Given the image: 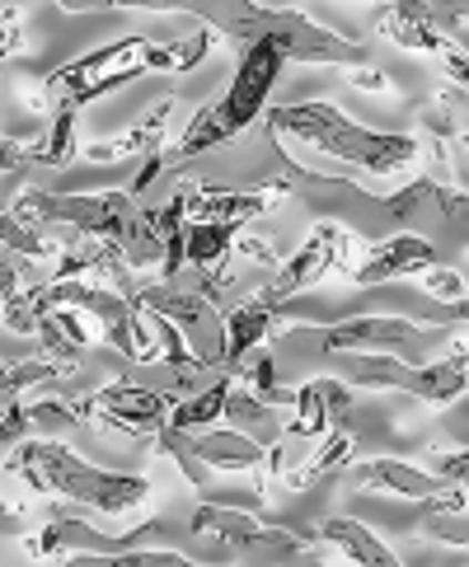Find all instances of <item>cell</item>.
Returning a JSON list of instances; mask_svg holds the SVG:
<instances>
[{
  "label": "cell",
  "instance_id": "cell-19",
  "mask_svg": "<svg viewBox=\"0 0 469 567\" xmlns=\"http://www.w3.org/2000/svg\"><path fill=\"white\" fill-rule=\"evenodd\" d=\"M193 451L212 474L263 470V441L249 436V432H239V427H207L202 436H193Z\"/></svg>",
  "mask_w": 469,
  "mask_h": 567
},
{
  "label": "cell",
  "instance_id": "cell-13",
  "mask_svg": "<svg viewBox=\"0 0 469 567\" xmlns=\"http://www.w3.org/2000/svg\"><path fill=\"white\" fill-rule=\"evenodd\" d=\"M353 409V384H343L338 375H315V380H305L300 390L292 394V422L282 427V436H292V441H315L329 432V422L343 417Z\"/></svg>",
  "mask_w": 469,
  "mask_h": 567
},
{
  "label": "cell",
  "instance_id": "cell-12",
  "mask_svg": "<svg viewBox=\"0 0 469 567\" xmlns=\"http://www.w3.org/2000/svg\"><path fill=\"white\" fill-rule=\"evenodd\" d=\"M437 262V245L422 235H390L371 245L357 262H348V272L357 287H385V281H399V277H418Z\"/></svg>",
  "mask_w": 469,
  "mask_h": 567
},
{
  "label": "cell",
  "instance_id": "cell-1",
  "mask_svg": "<svg viewBox=\"0 0 469 567\" xmlns=\"http://www.w3.org/2000/svg\"><path fill=\"white\" fill-rule=\"evenodd\" d=\"M263 123H268L273 141H296V146H310L329 159H343L353 169H366L376 178H399L418 165L422 146L404 132H376L353 123L348 113L329 99H310V104H282V109H263Z\"/></svg>",
  "mask_w": 469,
  "mask_h": 567
},
{
  "label": "cell",
  "instance_id": "cell-34",
  "mask_svg": "<svg viewBox=\"0 0 469 567\" xmlns=\"http://www.w3.org/2000/svg\"><path fill=\"white\" fill-rule=\"evenodd\" d=\"M19 43H24V10L10 6V10H0V62L14 56Z\"/></svg>",
  "mask_w": 469,
  "mask_h": 567
},
{
  "label": "cell",
  "instance_id": "cell-8",
  "mask_svg": "<svg viewBox=\"0 0 469 567\" xmlns=\"http://www.w3.org/2000/svg\"><path fill=\"white\" fill-rule=\"evenodd\" d=\"M353 262V235L343 230V226H329V220H319V226L310 230V239L287 258V262H277V272L273 281L258 291V300H268V306L277 310H287L292 306V296L300 291H310L315 281H324L329 272H343Z\"/></svg>",
  "mask_w": 469,
  "mask_h": 567
},
{
  "label": "cell",
  "instance_id": "cell-9",
  "mask_svg": "<svg viewBox=\"0 0 469 567\" xmlns=\"http://www.w3.org/2000/svg\"><path fill=\"white\" fill-rule=\"evenodd\" d=\"M188 530L193 535H212L221 544H235V549H273V554H305L310 539L296 535V530H282V525H268L249 512H235V506H216V502H202L197 512L188 516Z\"/></svg>",
  "mask_w": 469,
  "mask_h": 567
},
{
  "label": "cell",
  "instance_id": "cell-28",
  "mask_svg": "<svg viewBox=\"0 0 469 567\" xmlns=\"http://www.w3.org/2000/svg\"><path fill=\"white\" fill-rule=\"evenodd\" d=\"M244 361H249L244 380H249V394H254V399H263L268 409H277V403H292V390H287V384H277V367H273L268 352L258 348V352H249Z\"/></svg>",
  "mask_w": 469,
  "mask_h": 567
},
{
  "label": "cell",
  "instance_id": "cell-23",
  "mask_svg": "<svg viewBox=\"0 0 469 567\" xmlns=\"http://www.w3.org/2000/svg\"><path fill=\"white\" fill-rule=\"evenodd\" d=\"M216 43V33L207 24H197L193 33H183V38H165V43H155L151 38V56H146V71H193L207 62V52Z\"/></svg>",
  "mask_w": 469,
  "mask_h": 567
},
{
  "label": "cell",
  "instance_id": "cell-14",
  "mask_svg": "<svg viewBox=\"0 0 469 567\" xmlns=\"http://www.w3.org/2000/svg\"><path fill=\"white\" fill-rule=\"evenodd\" d=\"M287 319V310H277L268 306V300H239V306L231 315H221V371H235L244 367V357L258 352L263 342L273 338V329Z\"/></svg>",
  "mask_w": 469,
  "mask_h": 567
},
{
  "label": "cell",
  "instance_id": "cell-2",
  "mask_svg": "<svg viewBox=\"0 0 469 567\" xmlns=\"http://www.w3.org/2000/svg\"><path fill=\"white\" fill-rule=\"evenodd\" d=\"M10 216L29 230L43 226H71L85 239H109V245L122 249L128 268H141V262H160L165 245L151 226V212L128 193H48V188H24L10 202Z\"/></svg>",
  "mask_w": 469,
  "mask_h": 567
},
{
  "label": "cell",
  "instance_id": "cell-24",
  "mask_svg": "<svg viewBox=\"0 0 469 567\" xmlns=\"http://www.w3.org/2000/svg\"><path fill=\"white\" fill-rule=\"evenodd\" d=\"M48 567H216V563H197L170 549H118V554H67V558H52Z\"/></svg>",
  "mask_w": 469,
  "mask_h": 567
},
{
  "label": "cell",
  "instance_id": "cell-3",
  "mask_svg": "<svg viewBox=\"0 0 469 567\" xmlns=\"http://www.w3.org/2000/svg\"><path fill=\"white\" fill-rule=\"evenodd\" d=\"M6 470L33 493L94 506V512H104V516H128L136 506H146V497H151V483L141 474L99 470V464L80 460L71 445H61L52 436H19Z\"/></svg>",
  "mask_w": 469,
  "mask_h": 567
},
{
  "label": "cell",
  "instance_id": "cell-15",
  "mask_svg": "<svg viewBox=\"0 0 469 567\" xmlns=\"http://www.w3.org/2000/svg\"><path fill=\"white\" fill-rule=\"evenodd\" d=\"M353 478L366 493H385V497H404V502H432L437 493L451 488V483H441L437 474H427V470H418V464L395 460V455L361 460L353 470Z\"/></svg>",
  "mask_w": 469,
  "mask_h": 567
},
{
  "label": "cell",
  "instance_id": "cell-37",
  "mask_svg": "<svg viewBox=\"0 0 469 567\" xmlns=\"http://www.w3.org/2000/svg\"><path fill=\"white\" fill-rule=\"evenodd\" d=\"M19 281H24V268H19L14 258H0V306L19 291Z\"/></svg>",
  "mask_w": 469,
  "mask_h": 567
},
{
  "label": "cell",
  "instance_id": "cell-33",
  "mask_svg": "<svg viewBox=\"0 0 469 567\" xmlns=\"http://www.w3.org/2000/svg\"><path fill=\"white\" fill-rule=\"evenodd\" d=\"M422 535L427 539H451L456 549H465V512H446L441 516V506H432V516L422 520Z\"/></svg>",
  "mask_w": 469,
  "mask_h": 567
},
{
  "label": "cell",
  "instance_id": "cell-18",
  "mask_svg": "<svg viewBox=\"0 0 469 567\" xmlns=\"http://www.w3.org/2000/svg\"><path fill=\"white\" fill-rule=\"evenodd\" d=\"M315 539L319 544H329L334 554H343L353 567H404L395 554H390V544H385L371 525H361L353 516H324L315 525Z\"/></svg>",
  "mask_w": 469,
  "mask_h": 567
},
{
  "label": "cell",
  "instance_id": "cell-25",
  "mask_svg": "<svg viewBox=\"0 0 469 567\" xmlns=\"http://www.w3.org/2000/svg\"><path fill=\"white\" fill-rule=\"evenodd\" d=\"M75 117H80V109H71V104H52V123H48L43 141H38V146H29L33 165L67 169L71 159L80 155V141H75Z\"/></svg>",
  "mask_w": 469,
  "mask_h": 567
},
{
  "label": "cell",
  "instance_id": "cell-6",
  "mask_svg": "<svg viewBox=\"0 0 469 567\" xmlns=\"http://www.w3.org/2000/svg\"><path fill=\"white\" fill-rule=\"evenodd\" d=\"M170 409H174V394L151 390V384H141V380H113L104 390L71 403L75 422H90V427H104V432L132 436V441L155 436L170 422Z\"/></svg>",
  "mask_w": 469,
  "mask_h": 567
},
{
  "label": "cell",
  "instance_id": "cell-16",
  "mask_svg": "<svg viewBox=\"0 0 469 567\" xmlns=\"http://www.w3.org/2000/svg\"><path fill=\"white\" fill-rule=\"evenodd\" d=\"M277 193L287 188H249V193H235V188H188V220H216V226H244V220L263 216L277 202Z\"/></svg>",
  "mask_w": 469,
  "mask_h": 567
},
{
  "label": "cell",
  "instance_id": "cell-36",
  "mask_svg": "<svg viewBox=\"0 0 469 567\" xmlns=\"http://www.w3.org/2000/svg\"><path fill=\"white\" fill-rule=\"evenodd\" d=\"M465 474H469V460H465V451L437 455V478H441V483H451V488H465Z\"/></svg>",
  "mask_w": 469,
  "mask_h": 567
},
{
  "label": "cell",
  "instance_id": "cell-17",
  "mask_svg": "<svg viewBox=\"0 0 469 567\" xmlns=\"http://www.w3.org/2000/svg\"><path fill=\"white\" fill-rule=\"evenodd\" d=\"M170 113H174V99H160V104L141 117L136 127H128L122 136L113 141H94V146H80V155L90 159V165H118V159H132V155H155L165 151V132H170Z\"/></svg>",
  "mask_w": 469,
  "mask_h": 567
},
{
  "label": "cell",
  "instance_id": "cell-7",
  "mask_svg": "<svg viewBox=\"0 0 469 567\" xmlns=\"http://www.w3.org/2000/svg\"><path fill=\"white\" fill-rule=\"evenodd\" d=\"M376 33L409 52L441 56L446 48H465V0H395L380 6Z\"/></svg>",
  "mask_w": 469,
  "mask_h": 567
},
{
  "label": "cell",
  "instance_id": "cell-30",
  "mask_svg": "<svg viewBox=\"0 0 469 567\" xmlns=\"http://www.w3.org/2000/svg\"><path fill=\"white\" fill-rule=\"evenodd\" d=\"M226 417H231V427H254V432H282L277 427V422H273V409H268V403H263V399H254L249 390H235V384H231V399H226Z\"/></svg>",
  "mask_w": 469,
  "mask_h": 567
},
{
  "label": "cell",
  "instance_id": "cell-39",
  "mask_svg": "<svg viewBox=\"0 0 469 567\" xmlns=\"http://www.w3.org/2000/svg\"><path fill=\"white\" fill-rule=\"evenodd\" d=\"M371 6H395V0H371Z\"/></svg>",
  "mask_w": 469,
  "mask_h": 567
},
{
  "label": "cell",
  "instance_id": "cell-22",
  "mask_svg": "<svg viewBox=\"0 0 469 567\" xmlns=\"http://www.w3.org/2000/svg\"><path fill=\"white\" fill-rule=\"evenodd\" d=\"M231 384H235V371H221L207 390H197L188 399H174L170 409V427L179 432H202V427H216L226 417V399H231Z\"/></svg>",
  "mask_w": 469,
  "mask_h": 567
},
{
  "label": "cell",
  "instance_id": "cell-20",
  "mask_svg": "<svg viewBox=\"0 0 469 567\" xmlns=\"http://www.w3.org/2000/svg\"><path fill=\"white\" fill-rule=\"evenodd\" d=\"M33 338H38V348L48 352V361L75 371V361L85 357V348H90V315H80L71 306H57V310H48L43 319L33 323Z\"/></svg>",
  "mask_w": 469,
  "mask_h": 567
},
{
  "label": "cell",
  "instance_id": "cell-26",
  "mask_svg": "<svg viewBox=\"0 0 469 567\" xmlns=\"http://www.w3.org/2000/svg\"><path fill=\"white\" fill-rule=\"evenodd\" d=\"M353 451H357V441H353L348 432H334V436L324 441L310 460L300 464V470H287V474H282V483H287L292 493L315 488L319 478H329V474H338V470H343V464H353Z\"/></svg>",
  "mask_w": 469,
  "mask_h": 567
},
{
  "label": "cell",
  "instance_id": "cell-31",
  "mask_svg": "<svg viewBox=\"0 0 469 567\" xmlns=\"http://www.w3.org/2000/svg\"><path fill=\"white\" fill-rule=\"evenodd\" d=\"M418 277H422L427 296L446 300V306H465V272L460 268H441V262H432V268L418 272Z\"/></svg>",
  "mask_w": 469,
  "mask_h": 567
},
{
  "label": "cell",
  "instance_id": "cell-21",
  "mask_svg": "<svg viewBox=\"0 0 469 567\" xmlns=\"http://www.w3.org/2000/svg\"><path fill=\"white\" fill-rule=\"evenodd\" d=\"M239 226H216V220H183L179 230V254L188 272H212L231 262V245H235Z\"/></svg>",
  "mask_w": 469,
  "mask_h": 567
},
{
  "label": "cell",
  "instance_id": "cell-4",
  "mask_svg": "<svg viewBox=\"0 0 469 567\" xmlns=\"http://www.w3.org/2000/svg\"><path fill=\"white\" fill-rule=\"evenodd\" d=\"M343 367L338 380L353 390H399L422 403H451L465 394V333H456V348L446 361H404V357H380V352H338Z\"/></svg>",
  "mask_w": 469,
  "mask_h": 567
},
{
  "label": "cell",
  "instance_id": "cell-35",
  "mask_svg": "<svg viewBox=\"0 0 469 567\" xmlns=\"http://www.w3.org/2000/svg\"><path fill=\"white\" fill-rule=\"evenodd\" d=\"M29 165H33L29 146H19L14 136H6V132H0V174H24Z\"/></svg>",
  "mask_w": 469,
  "mask_h": 567
},
{
  "label": "cell",
  "instance_id": "cell-27",
  "mask_svg": "<svg viewBox=\"0 0 469 567\" xmlns=\"http://www.w3.org/2000/svg\"><path fill=\"white\" fill-rule=\"evenodd\" d=\"M155 445H160V455H170V460L179 464V474L188 478L202 497L216 488V474H212L207 464L197 460V451H193V432H179V427H170V422H165V427L155 432Z\"/></svg>",
  "mask_w": 469,
  "mask_h": 567
},
{
  "label": "cell",
  "instance_id": "cell-5",
  "mask_svg": "<svg viewBox=\"0 0 469 567\" xmlns=\"http://www.w3.org/2000/svg\"><path fill=\"white\" fill-rule=\"evenodd\" d=\"M146 56H151V38L128 33L109 48H94L75 62H61L48 80H43V94H48V109L52 104H71V109H85L94 99H104L122 85H132L136 75H146Z\"/></svg>",
  "mask_w": 469,
  "mask_h": 567
},
{
  "label": "cell",
  "instance_id": "cell-32",
  "mask_svg": "<svg viewBox=\"0 0 469 567\" xmlns=\"http://www.w3.org/2000/svg\"><path fill=\"white\" fill-rule=\"evenodd\" d=\"M432 197H441V188L432 184V178H414L409 188H404V193H390V197L380 202V207H385V216H414L422 202H432Z\"/></svg>",
  "mask_w": 469,
  "mask_h": 567
},
{
  "label": "cell",
  "instance_id": "cell-29",
  "mask_svg": "<svg viewBox=\"0 0 469 567\" xmlns=\"http://www.w3.org/2000/svg\"><path fill=\"white\" fill-rule=\"evenodd\" d=\"M0 249H10L19 258H52L57 254L52 239H43L29 226H19V220L10 216V207H0Z\"/></svg>",
  "mask_w": 469,
  "mask_h": 567
},
{
  "label": "cell",
  "instance_id": "cell-11",
  "mask_svg": "<svg viewBox=\"0 0 469 567\" xmlns=\"http://www.w3.org/2000/svg\"><path fill=\"white\" fill-rule=\"evenodd\" d=\"M155 530L160 525H136L128 535H99L85 520H52L38 535H24V554L38 563H52V558H67V554H118V549L146 544Z\"/></svg>",
  "mask_w": 469,
  "mask_h": 567
},
{
  "label": "cell",
  "instance_id": "cell-10",
  "mask_svg": "<svg viewBox=\"0 0 469 567\" xmlns=\"http://www.w3.org/2000/svg\"><path fill=\"white\" fill-rule=\"evenodd\" d=\"M418 342H427V333L414 319H399V315H361L324 329V348L329 352H380V357L409 361Z\"/></svg>",
  "mask_w": 469,
  "mask_h": 567
},
{
  "label": "cell",
  "instance_id": "cell-38",
  "mask_svg": "<svg viewBox=\"0 0 469 567\" xmlns=\"http://www.w3.org/2000/svg\"><path fill=\"white\" fill-rule=\"evenodd\" d=\"M353 85L357 90H371V94H385V90H390V80H385L371 62H366V66H353Z\"/></svg>",
  "mask_w": 469,
  "mask_h": 567
}]
</instances>
